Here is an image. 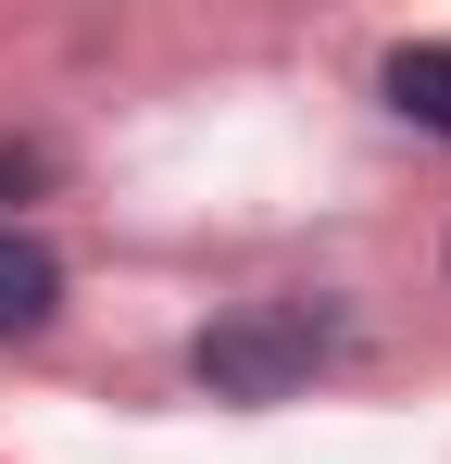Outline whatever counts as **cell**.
Instances as JSON below:
<instances>
[{
	"label": "cell",
	"instance_id": "cell-3",
	"mask_svg": "<svg viewBox=\"0 0 451 464\" xmlns=\"http://www.w3.org/2000/svg\"><path fill=\"white\" fill-rule=\"evenodd\" d=\"M389 113L427 126V139H451V38H401L389 51Z\"/></svg>",
	"mask_w": 451,
	"mask_h": 464
},
{
	"label": "cell",
	"instance_id": "cell-4",
	"mask_svg": "<svg viewBox=\"0 0 451 464\" xmlns=\"http://www.w3.org/2000/svg\"><path fill=\"white\" fill-rule=\"evenodd\" d=\"M38 176H51V151H38V139H0V214H13Z\"/></svg>",
	"mask_w": 451,
	"mask_h": 464
},
{
	"label": "cell",
	"instance_id": "cell-1",
	"mask_svg": "<svg viewBox=\"0 0 451 464\" xmlns=\"http://www.w3.org/2000/svg\"><path fill=\"white\" fill-rule=\"evenodd\" d=\"M339 314L326 302H238V314H214L201 339H188V377L214 389V401H289L313 364H339Z\"/></svg>",
	"mask_w": 451,
	"mask_h": 464
},
{
	"label": "cell",
	"instance_id": "cell-2",
	"mask_svg": "<svg viewBox=\"0 0 451 464\" xmlns=\"http://www.w3.org/2000/svg\"><path fill=\"white\" fill-rule=\"evenodd\" d=\"M63 314V251L38 227H0V339H38Z\"/></svg>",
	"mask_w": 451,
	"mask_h": 464
}]
</instances>
